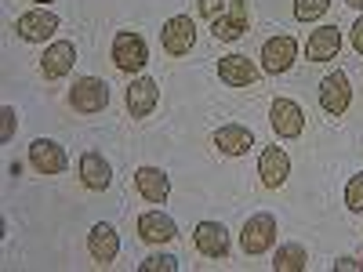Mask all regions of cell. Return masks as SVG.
<instances>
[{
    "label": "cell",
    "mask_w": 363,
    "mask_h": 272,
    "mask_svg": "<svg viewBox=\"0 0 363 272\" xmlns=\"http://www.w3.org/2000/svg\"><path fill=\"white\" fill-rule=\"evenodd\" d=\"M149 62V47L138 33H131V29H120V33L113 37V66L120 73H142Z\"/></svg>",
    "instance_id": "6da1fadb"
},
{
    "label": "cell",
    "mask_w": 363,
    "mask_h": 272,
    "mask_svg": "<svg viewBox=\"0 0 363 272\" xmlns=\"http://www.w3.org/2000/svg\"><path fill=\"white\" fill-rule=\"evenodd\" d=\"M272 244H277V218L272 215H255L244 222V232H240V247H244V254H265L272 251Z\"/></svg>",
    "instance_id": "7a4b0ae2"
},
{
    "label": "cell",
    "mask_w": 363,
    "mask_h": 272,
    "mask_svg": "<svg viewBox=\"0 0 363 272\" xmlns=\"http://www.w3.org/2000/svg\"><path fill=\"white\" fill-rule=\"evenodd\" d=\"M160 44H164V51H167L171 58L189 55L193 44H196V22H193L189 15H174V18H167L164 29H160Z\"/></svg>",
    "instance_id": "3957f363"
},
{
    "label": "cell",
    "mask_w": 363,
    "mask_h": 272,
    "mask_svg": "<svg viewBox=\"0 0 363 272\" xmlns=\"http://www.w3.org/2000/svg\"><path fill=\"white\" fill-rule=\"evenodd\" d=\"M69 106L77 113H87V116L91 113H102L109 106V84L99 80V76H80L73 84V91H69Z\"/></svg>",
    "instance_id": "277c9868"
},
{
    "label": "cell",
    "mask_w": 363,
    "mask_h": 272,
    "mask_svg": "<svg viewBox=\"0 0 363 272\" xmlns=\"http://www.w3.org/2000/svg\"><path fill=\"white\" fill-rule=\"evenodd\" d=\"M349 102H352L349 76H345L342 69L327 73V76L320 80V109H323L327 116H342V113L349 109Z\"/></svg>",
    "instance_id": "5b68a950"
},
{
    "label": "cell",
    "mask_w": 363,
    "mask_h": 272,
    "mask_svg": "<svg viewBox=\"0 0 363 272\" xmlns=\"http://www.w3.org/2000/svg\"><path fill=\"white\" fill-rule=\"evenodd\" d=\"M269 124L280 138H301V131H306V113H301V106L291 102V98H272Z\"/></svg>",
    "instance_id": "8992f818"
},
{
    "label": "cell",
    "mask_w": 363,
    "mask_h": 272,
    "mask_svg": "<svg viewBox=\"0 0 363 272\" xmlns=\"http://www.w3.org/2000/svg\"><path fill=\"white\" fill-rule=\"evenodd\" d=\"M294 58H298V40L294 37H287V33H280V37H269L265 44H262V69L265 73H287L291 66H294Z\"/></svg>",
    "instance_id": "52a82bcc"
},
{
    "label": "cell",
    "mask_w": 363,
    "mask_h": 272,
    "mask_svg": "<svg viewBox=\"0 0 363 272\" xmlns=\"http://www.w3.org/2000/svg\"><path fill=\"white\" fill-rule=\"evenodd\" d=\"M15 33L26 40V44H44L58 33V15L51 11H26L15 18Z\"/></svg>",
    "instance_id": "ba28073f"
},
{
    "label": "cell",
    "mask_w": 363,
    "mask_h": 272,
    "mask_svg": "<svg viewBox=\"0 0 363 272\" xmlns=\"http://www.w3.org/2000/svg\"><path fill=\"white\" fill-rule=\"evenodd\" d=\"M157 106H160V84L153 76L131 80V87H128V113L135 120H145V116H153Z\"/></svg>",
    "instance_id": "9c48e42d"
},
{
    "label": "cell",
    "mask_w": 363,
    "mask_h": 272,
    "mask_svg": "<svg viewBox=\"0 0 363 272\" xmlns=\"http://www.w3.org/2000/svg\"><path fill=\"white\" fill-rule=\"evenodd\" d=\"M29 164L37 167V174H62L69 167V157H66V149L58 142L37 138L33 145H29Z\"/></svg>",
    "instance_id": "30bf717a"
},
{
    "label": "cell",
    "mask_w": 363,
    "mask_h": 272,
    "mask_svg": "<svg viewBox=\"0 0 363 272\" xmlns=\"http://www.w3.org/2000/svg\"><path fill=\"white\" fill-rule=\"evenodd\" d=\"M247 4L244 0H236V4L229 8V11H222L215 22H211V37L215 40H222V44H233V40H240L247 33Z\"/></svg>",
    "instance_id": "8fae6325"
},
{
    "label": "cell",
    "mask_w": 363,
    "mask_h": 272,
    "mask_svg": "<svg viewBox=\"0 0 363 272\" xmlns=\"http://www.w3.org/2000/svg\"><path fill=\"white\" fill-rule=\"evenodd\" d=\"M258 174H262V186L265 189H280L287 174H291V157L284 153L280 145H269L262 149V157H258Z\"/></svg>",
    "instance_id": "7c38bea8"
},
{
    "label": "cell",
    "mask_w": 363,
    "mask_h": 272,
    "mask_svg": "<svg viewBox=\"0 0 363 272\" xmlns=\"http://www.w3.org/2000/svg\"><path fill=\"white\" fill-rule=\"evenodd\" d=\"M73 62H77L73 40H55V44L44 51V58H40V73H44V80H62V76L73 69Z\"/></svg>",
    "instance_id": "4fadbf2b"
},
{
    "label": "cell",
    "mask_w": 363,
    "mask_h": 272,
    "mask_svg": "<svg viewBox=\"0 0 363 272\" xmlns=\"http://www.w3.org/2000/svg\"><path fill=\"white\" fill-rule=\"evenodd\" d=\"M87 251H91V258H95L102 268L113 265L116 254H120V236H116V229L106 225V222H99L95 229L87 232Z\"/></svg>",
    "instance_id": "5bb4252c"
},
{
    "label": "cell",
    "mask_w": 363,
    "mask_h": 272,
    "mask_svg": "<svg viewBox=\"0 0 363 272\" xmlns=\"http://www.w3.org/2000/svg\"><path fill=\"white\" fill-rule=\"evenodd\" d=\"M193 239H196V251L203 258H225L229 254V232L222 222H200Z\"/></svg>",
    "instance_id": "9a60e30c"
},
{
    "label": "cell",
    "mask_w": 363,
    "mask_h": 272,
    "mask_svg": "<svg viewBox=\"0 0 363 272\" xmlns=\"http://www.w3.org/2000/svg\"><path fill=\"white\" fill-rule=\"evenodd\" d=\"M338 51H342V33L335 26L313 29V37L306 40V58L309 62H330V58H338Z\"/></svg>",
    "instance_id": "2e32d148"
},
{
    "label": "cell",
    "mask_w": 363,
    "mask_h": 272,
    "mask_svg": "<svg viewBox=\"0 0 363 272\" xmlns=\"http://www.w3.org/2000/svg\"><path fill=\"white\" fill-rule=\"evenodd\" d=\"M135 189H138V196L149 200V203H164L167 193H171V178H167V171H160V167H138V171H135Z\"/></svg>",
    "instance_id": "e0dca14e"
},
{
    "label": "cell",
    "mask_w": 363,
    "mask_h": 272,
    "mask_svg": "<svg viewBox=\"0 0 363 272\" xmlns=\"http://www.w3.org/2000/svg\"><path fill=\"white\" fill-rule=\"evenodd\" d=\"M218 80L229 87H251L258 80V69L251 66L247 55H225L218 58Z\"/></svg>",
    "instance_id": "ac0fdd59"
},
{
    "label": "cell",
    "mask_w": 363,
    "mask_h": 272,
    "mask_svg": "<svg viewBox=\"0 0 363 272\" xmlns=\"http://www.w3.org/2000/svg\"><path fill=\"white\" fill-rule=\"evenodd\" d=\"M138 236L145 239V244H171V239L178 236V225L164 215V210H145V215L138 218Z\"/></svg>",
    "instance_id": "d6986e66"
},
{
    "label": "cell",
    "mask_w": 363,
    "mask_h": 272,
    "mask_svg": "<svg viewBox=\"0 0 363 272\" xmlns=\"http://www.w3.org/2000/svg\"><path fill=\"white\" fill-rule=\"evenodd\" d=\"M80 181H84V189H91V193L109 189V181H113L109 160L102 153H84L80 157Z\"/></svg>",
    "instance_id": "ffe728a7"
},
{
    "label": "cell",
    "mask_w": 363,
    "mask_h": 272,
    "mask_svg": "<svg viewBox=\"0 0 363 272\" xmlns=\"http://www.w3.org/2000/svg\"><path fill=\"white\" fill-rule=\"evenodd\" d=\"M251 145H255V135L244 124H225L215 131V149L222 157H244Z\"/></svg>",
    "instance_id": "44dd1931"
},
{
    "label": "cell",
    "mask_w": 363,
    "mask_h": 272,
    "mask_svg": "<svg viewBox=\"0 0 363 272\" xmlns=\"http://www.w3.org/2000/svg\"><path fill=\"white\" fill-rule=\"evenodd\" d=\"M306 265H309V254L301 244H284L277 251V258H272V268L277 272H306Z\"/></svg>",
    "instance_id": "7402d4cb"
},
{
    "label": "cell",
    "mask_w": 363,
    "mask_h": 272,
    "mask_svg": "<svg viewBox=\"0 0 363 272\" xmlns=\"http://www.w3.org/2000/svg\"><path fill=\"white\" fill-rule=\"evenodd\" d=\"M330 11V0H294V18L298 22H316Z\"/></svg>",
    "instance_id": "603a6c76"
},
{
    "label": "cell",
    "mask_w": 363,
    "mask_h": 272,
    "mask_svg": "<svg viewBox=\"0 0 363 272\" xmlns=\"http://www.w3.org/2000/svg\"><path fill=\"white\" fill-rule=\"evenodd\" d=\"M345 207L352 210V215H363V171L349 178V186H345Z\"/></svg>",
    "instance_id": "cb8c5ba5"
},
{
    "label": "cell",
    "mask_w": 363,
    "mask_h": 272,
    "mask_svg": "<svg viewBox=\"0 0 363 272\" xmlns=\"http://www.w3.org/2000/svg\"><path fill=\"white\" fill-rule=\"evenodd\" d=\"M15 128H18V113H15V106H4L0 109V142H11Z\"/></svg>",
    "instance_id": "d4e9b609"
},
{
    "label": "cell",
    "mask_w": 363,
    "mask_h": 272,
    "mask_svg": "<svg viewBox=\"0 0 363 272\" xmlns=\"http://www.w3.org/2000/svg\"><path fill=\"white\" fill-rule=\"evenodd\" d=\"M138 268H142V272H174V268H178V258H171V254H153V258H145Z\"/></svg>",
    "instance_id": "484cf974"
},
{
    "label": "cell",
    "mask_w": 363,
    "mask_h": 272,
    "mask_svg": "<svg viewBox=\"0 0 363 272\" xmlns=\"http://www.w3.org/2000/svg\"><path fill=\"white\" fill-rule=\"evenodd\" d=\"M222 11H225V0H200V15H203V18L215 22Z\"/></svg>",
    "instance_id": "4316f807"
},
{
    "label": "cell",
    "mask_w": 363,
    "mask_h": 272,
    "mask_svg": "<svg viewBox=\"0 0 363 272\" xmlns=\"http://www.w3.org/2000/svg\"><path fill=\"white\" fill-rule=\"evenodd\" d=\"M335 272H363V261H356V258H342V261H335Z\"/></svg>",
    "instance_id": "83f0119b"
},
{
    "label": "cell",
    "mask_w": 363,
    "mask_h": 272,
    "mask_svg": "<svg viewBox=\"0 0 363 272\" xmlns=\"http://www.w3.org/2000/svg\"><path fill=\"white\" fill-rule=\"evenodd\" d=\"M352 47H356V55H363V15L352 26Z\"/></svg>",
    "instance_id": "f1b7e54d"
},
{
    "label": "cell",
    "mask_w": 363,
    "mask_h": 272,
    "mask_svg": "<svg viewBox=\"0 0 363 272\" xmlns=\"http://www.w3.org/2000/svg\"><path fill=\"white\" fill-rule=\"evenodd\" d=\"M349 8H356V11H363V0H345Z\"/></svg>",
    "instance_id": "f546056e"
},
{
    "label": "cell",
    "mask_w": 363,
    "mask_h": 272,
    "mask_svg": "<svg viewBox=\"0 0 363 272\" xmlns=\"http://www.w3.org/2000/svg\"><path fill=\"white\" fill-rule=\"evenodd\" d=\"M33 4H51V0H33Z\"/></svg>",
    "instance_id": "4dcf8cb0"
}]
</instances>
